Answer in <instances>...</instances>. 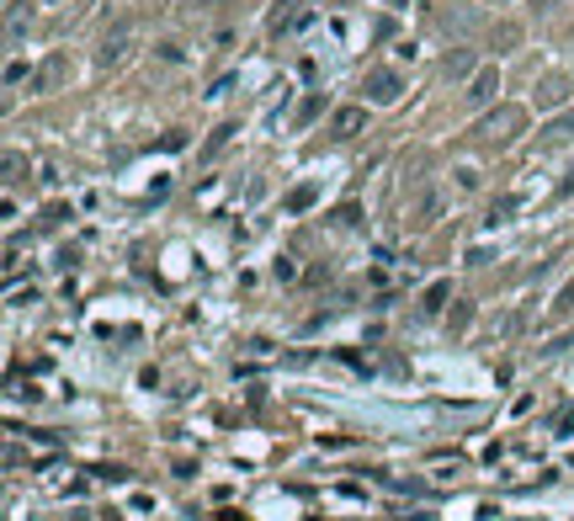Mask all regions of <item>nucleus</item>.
<instances>
[{
    "instance_id": "7ed1b4c3",
    "label": "nucleus",
    "mask_w": 574,
    "mask_h": 521,
    "mask_svg": "<svg viewBox=\"0 0 574 521\" xmlns=\"http://www.w3.org/2000/svg\"><path fill=\"white\" fill-rule=\"evenodd\" d=\"M308 17H314V11H308V0H282V6L272 11V37H282V32H299Z\"/></svg>"
},
{
    "instance_id": "39448f33",
    "label": "nucleus",
    "mask_w": 574,
    "mask_h": 521,
    "mask_svg": "<svg viewBox=\"0 0 574 521\" xmlns=\"http://www.w3.org/2000/svg\"><path fill=\"white\" fill-rule=\"evenodd\" d=\"M564 96H570V80L564 75H548L543 86H538V107H559Z\"/></svg>"
},
{
    "instance_id": "1a4fd4ad",
    "label": "nucleus",
    "mask_w": 574,
    "mask_h": 521,
    "mask_svg": "<svg viewBox=\"0 0 574 521\" xmlns=\"http://www.w3.org/2000/svg\"><path fill=\"white\" fill-rule=\"evenodd\" d=\"M224 6H235V0H186V11H224Z\"/></svg>"
},
{
    "instance_id": "f03ea898",
    "label": "nucleus",
    "mask_w": 574,
    "mask_h": 521,
    "mask_svg": "<svg viewBox=\"0 0 574 521\" xmlns=\"http://www.w3.org/2000/svg\"><path fill=\"white\" fill-rule=\"evenodd\" d=\"M367 96H372V101H378V107H389V101H399V91H404V86H399V75H393V69H383V64H378V69H367Z\"/></svg>"
},
{
    "instance_id": "0eeeda50",
    "label": "nucleus",
    "mask_w": 574,
    "mask_h": 521,
    "mask_svg": "<svg viewBox=\"0 0 574 521\" xmlns=\"http://www.w3.org/2000/svg\"><path fill=\"white\" fill-rule=\"evenodd\" d=\"M122 48H128V32H112V37L101 43V64H118V59H122Z\"/></svg>"
},
{
    "instance_id": "423d86ee",
    "label": "nucleus",
    "mask_w": 574,
    "mask_h": 521,
    "mask_svg": "<svg viewBox=\"0 0 574 521\" xmlns=\"http://www.w3.org/2000/svg\"><path fill=\"white\" fill-rule=\"evenodd\" d=\"M495 91H500V75L495 69H479V80L468 86V101H489Z\"/></svg>"
},
{
    "instance_id": "6e6552de",
    "label": "nucleus",
    "mask_w": 574,
    "mask_h": 521,
    "mask_svg": "<svg viewBox=\"0 0 574 521\" xmlns=\"http://www.w3.org/2000/svg\"><path fill=\"white\" fill-rule=\"evenodd\" d=\"M59 75H64V59H59V54H54V59L43 64V75H37V86H43V91H48V86H54V80H59Z\"/></svg>"
},
{
    "instance_id": "f257e3e1",
    "label": "nucleus",
    "mask_w": 574,
    "mask_h": 521,
    "mask_svg": "<svg viewBox=\"0 0 574 521\" xmlns=\"http://www.w3.org/2000/svg\"><path fill=\"white\" fill-rule=\"evenodd\" d=\"M521 128H527V112H521V107H500V112H489L474 133H479L484 144H511Z\"/></svg>"
},
{
    "instance_id": "20e7f679",
    "label": "nucleus",
    "mask_w": 574,
    "mask_h": 521,
    "mask_svg": "<svg viewBox=\"0 0 574 521\" xmlns=\"http://www.w3.org/2000/svg\"><path fill=\"white\" fill-rule=\"evenodd\" d=\"M362 123H367L362 107H340V112L331 118V139H357V133H362Z\"/></svg>"
}]
</instances>
